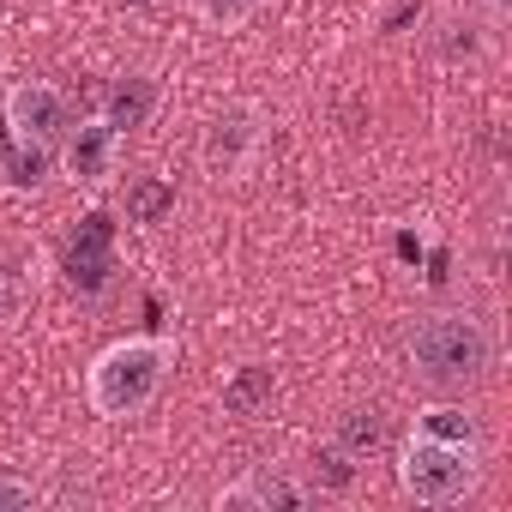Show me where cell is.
I'll return each instance as SVG.
<instances>
[{
    "label": "cell",
    "instance_id": "15",
    "mask_svg": "<svg viewBox=\"0 0 512 512\" xmlns=\"http://www.w3.org/2000/svg\"><path fill=\"white\" fill-rule=\"evenodd\" d=\"M308 476H314V482H308L314 494H350V488H356V458H350L344 446H320L314 464H308Z\"/></svg>",
    "mask_w": 512,
    "mask_h": 512
},
{
    "label": "cell",
    "instance_id": "8",
    "mask_svg": "<svg viewBox=\"0 0 512 512\" xmlns=\"http://www.w3.org/2000/svg\"><path fill=\"white\" fill-rule=\"evenodd\" d=\"M272 404H278V368H266V362H241L223 380V416H235V422L266 416Z\"/></svg>",
    "mask_w": 512,
    "mask_h": 512
},
{
    "label": "cell",
    "instance_id": "5",
    "mask_svg": "<svg viewBox=\"0 0 512 512\" xmlns=\"http://www.w3.org/2000/svg\"><path fill=\"white\" fill-rule=\"evenodd\" d=\"M61 278L85 302H97L115 284V217L109 211H85L73 223V235L61 241Z\"/></svg>",
    "mask_w": 512,
    "mask_h": 512
},
{
    "label": "cell",
    "instance_id": "2",
    "mask_svg": "<svg viewBox=\"0 0 512 512\" xmlns=\"http://www.w3.org/2000/svg\"><path fill=\"white\" fill-rule=\"evenodd\" d=\"M163 380H169V344H163V338H121V344H109V350L91 362L85 398H91L97 416L127 422V416H139V410L157 404Z\"/></svg>",
    "mask_w": 512,
    "mask_h": 512
},
{
    "label": "cell",
    "instance_id": "11",
    "mask_svg": "<svg viewBox=\"0 0 512 512\" xmlns=\"http://www.w3.org/2000/svg\"><path fill=\"white\" fill-rule=\"evenodd\" d=\"M332 446H344L356 464L374 458V452H386V446H392V422H386V410H380V404H356V410H344L338 428H332Z\"/></svg>",
    "mask_w": 512,
    "mask_h": 512
},
{
    "label": "cell",
    "instance_id": "18",
    "mask_svg": "<svg viewBox=\"0 0 512 512\" xmlns=\"http://www.w3.org/2000/svg\"><path fill=\"white\" fill-rule=\"evenodd\" d=\"M266 0H199V13L211 19V25H241V19H253Z\"/></svg>",
    "mask_w": 512,
    "mask_h": 512
},
{
    "label": "cell",
    "instance_id": "6",
    "mask_svg": "<svg viewBox=\"0 0 512 512\" xmlns=\"http://www.w3.org/2000/svg\"><path fill=\"white\" fill-rule=\"evenodd\" d=\"M266 145V115L253 103H223L205 127H199V163L205 175H241L253 163V151Z\"/></svg>",
    "mask_w": 512,
    "mask_h": 512
},
{
    "label": "cell",
    "instance_id": "1",
    "mask_svg": "<svg viewBox=\"0 0 512 512\" xmlns=\"http://www.w3.org/2000/svg\"><path fill=\"white\" fill-rule=\"evenodd\" d=\"M404 356H410V368H416L428 386L464 392V386H482V380L494 374L500 338H494V320H488V314H476V308H440V314L410 320Z\"/></svg>",
    "mask_w": 512,
    "mask_h": 512
},
{
    "label": "cell",
    "instance_id": "3",
    "mask_svg": "<svg viewBox=\"0 0 512 512\" xmlns=\"http://www.w3.org/2000/svg\"><path fill=\"white\" fill-rule=\"evenodd\" d=\"M398 482L422 506H452V500H464L476 488V446L410 428V440L398 446Z\"/></svg>",
    "mask_w": 512,
    "mask_h": 512
},
{
    "label": "cell",
    "instance_id": "17",
    "mask_svg": "<svg viewBox=\"0 0 512 512\" xmlns=\"http://www.w3.org/2000/svg\"><path fill=\"white\" fill-rule=\"evenodd\" d=\"M446 31H452V37L440 43V55H446V61H470V55H482V49H488V31H482V25H470V19H452Z\"/></svg>",
    "mask_w": 512,
    "mask_h": 512
},
{
    "label": "cell",
    "instance_id": "10",
    "mask_svg": "<svg viewBox=\"0 0 512 512\" xmlns=\"http://www.w3.org/2000/svg\"><path fill=\"white\" fill-rule=\"evenodd\" d=\"M308 500H314V488L284 476V470H272V464H260L247 482L223 488V506H308Z\"/></svg>",
    "mask_w": 512,
    "mask_h": 512
},
{
    "label": "cell",
    "instance_id": "16",
    "mask_svg": "<svg viewBox=\"0 0 512 512\" xmlns=\"http://www.w3.org/2000/svg\"><path fill=\"white\" fill-rule=\"evenodd\" d=\"M25 314V266L0 247V326H13Z\"/></svg>",
    "mask_w": 512,
    "mask_h": 512
},
{
    "label": "cell",
    "instance_id": "14",
    "mask_svg": "<svg viewBox=\"0 0 512 512\" xmlns=\"http://www.w3.org/2000/svg\"><path fill=\"white\" fill-rule=\"evenodd\" d=\"M416 428H422V434H440V440H458V446H476V440H482V428H476V416H470L464 404H428V410L416 416Z\"/></svg>",
    "mask_w": 512,
    "mask_h": 512
},
{
    "label": "cell",
    "instance_id": "9",
    "mask_svg": "<svg viewBox=\"0 0 512 512\" xmlns=\"http://www.w3.org/2000/svg\"><path fill=\"white\" fill-rule=\"evenodd\" d=\"M157 79L151 73H127V79H115L109 85V103H103V121L115 127V133H139V127H151V115H157Z\"/></svg>",
    "mask_w": 512,
    "mask_h": 512
},
{
    "label": "cell",
    "instance_id": "13",
    "mask_svg": "<svg viewBox=\"0 0 512 512\" xmlns=\"http://www.w3.org/2000/svg\"><path fill=\"white\" fill-rule=\"evenodd\" d=\"M0 175H7V187L31 193V187H43V175H49V151L19 145V139H7V127H0Z\"/></svg>",
    "mask_w": 512,
    "mask_h": 512
},
{
    "label": "cell",
    "instance_id": "7",
    "mask_svg": "<svg viewBox=\"0 0 512 512\" xmlns=\"http://www.w3.org/2000/svg\"><path fill=\"white\" fill-rule=\"evenodd\" d=\"M115 151H121V133H115L109 121H73L55 157H61V169H67L73 181L103 187V181L115 175Z\"/></svg>",
    "mask_w": 512,
    "mask_h": 512
},
{
    "label": "cell",
    "instance_id": "20",
    "mask_svg": "<svg viewBox=\"0 0 512 512\" xmlns=\"http://www.w3.org/2000/svg\"><path fill=\"white\" fill-rule=\"evenodd\" d=\"M482 7H488V19H506V13H512V0H482Z\"/></svg>",
    "mask_w": 512,
    "mask_h": 512
},
{
    "label": "cell",
    "instance_id": "12",
    "mask_svg": "<svg viewBox=\"0 0 512 512\" xmlns=\"http://www.w3.org/2000/svg\"><path fill=\"white\" fill-rule=\"evenodd\" d=\"M121 211H127V223H139V229H157V223L175 211V181H163V175H133V181H127V199H121Z\"/></svg>",
    "mask_w": 512,
    "mask_h": 512
},
{
    "label": "cell",
    "instance_id": "4",
    "mask_svg": "<svg viewBox=\"0 0 512 512\" xmlns=\"http://www.w3.org/2000/svg\"><path fill=\"white\" fill-rule=\"evenodd\" d=\"M79 115H73V97L61 91V85H49V79H19L13 91H7V103H0V127H7V139H19V145H37V151H61V139H67V127H73Z\"/></svg>",
    "mask_w": 512,
    "mask_h": 512
},
{
    "label": "cell",
    "instance_id": "19",
    "mask_svg": "<svg viewBox=\"0 0 512 512\" xmlns=\"http://www.w3.org/2000/svg\"><path fill=\"white\" fill-rule=\"evenodd\" d=\"M25 506H37V488L19 476H0V512H25Z\"/></svg>",
    "mask_w": 512,
    "mask_h": 512
}]
</instances>
